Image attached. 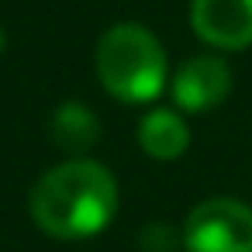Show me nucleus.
Masks as SVG:
<instances>
[{"mask_svg": "<svg viewBox=\"0 0 252 252\" xmlns=\"http://www.w3.org/2000/svg\"><path fill=\"white\" fill-rule=\"evenodd\" d=\"M138 145L149 159L173 162L190 149V125L176 107H152L138 121Z\"/></svg>", "mask_w": 252, "mask_h": 252, "instance_id": "423d86ee", "label": "nucleus"}, {"mask_svg": "<svg viewBox=\"0 0 252 252\" xmlns=\"http://www.w3.org/2000/svg\"><path fill=\"white\" fill-rule=\"evenodd\" d=\"M190 25L200 42L218 52H238L252 45V0H193Z\"/></svg>", "mask_w": 252, "mask_h": 252, "instance_id": "39448f33", "label": "nucleus"}, {"mask_svg": "<svg viewBox=\"0 0 252 252\" xmlns=\"http://www.w3.org/2000/svg\"><path fill=\"white\" fill-rule=\"evenodd\" d=\"M49 135H52L56 149H63L69 159L87 156L100 138V118L94 114V107H87L80 100H66L52 111Z\"/></svg>", "mask_w": 252, "mask_h": 252, "instance_id": "0eeeda50", "label": "nucleus"}, {"mask_svg": "<svg viewBox=\"0 0 252 252\" xmlns=\"http://www.w3.org/2000/svg\"><path fill=\"white\" fill-rule=\"evenodd\" d=\"M28 211L32 221L52 238H94L114 221L118 180L97 159H66L38 176L28 193Z\"/></svg>", "mask_w": 252, "mask_h": 252, "instance_id": "f257e3e1", "label": "nucleus"}, {"mask_svg": "<svg viewBox=\"0 0 252 252\" xmlns=\"http://www.w3.org/2000/svg\"><path fill=\"white\" fill-rule=\"evenodd\" d=\"M97 80L121 104H149L169 83V63L162 42L138 21L107 28L97 42Z\"/></svg>", "mask_w": 252, "mask_h": 252, "instance_id": "f03ea898", "label": "nucleus"}, {"mask_svg": "<svg viewBox=\"0 0 252 252\" xmlns=\"http://www.w3.org/2000/svg\"><path fill=\"white\" fill-rule=\"evenodd\" d=\"M187 252H252V207L235 197H207L183 221Z\"/></svg>", "mask_w": 252, "mask_h": 252, "instance_id": "7ed1b4c3", "label": "nucleus"}, {"mask_svg": "<svg viewBox=\"0 0 252 252\" xmlns=\"http://www.w3.org/2000/svg\"><path fill=\"white\" fill-rule=\"evenodd\" d=\"M4 49H7V32H4V25H0V56H4Z\"/></svg>", "mask_w": 252, "mask_h": 252, "instance_id": "1a4fd4ad", "label": "nucleus"}, {"mask_svg": "<svg viewBox=\"0 0 252 252\" xmlns=\"http://www.w3.org/2000/svg\"><path fill=\"white\" fill-rule=\"evenodd\" d=\"M138 245H142V252H180L183 231H176L169 221H149L138 231Z\"/></svg>", "mask_w": 252, "mask_h": 252, "instance_id": "6e6552de", "label": "nucleus"}, {"mask_svg": "<svg viewBox=\"0 0 252 252\" xmlns=\"http://www.w3.org/2000/svg\"><path fill=\"white\" fill-rule=\"evenodd\" d=\"M228 94H231V66L211 52L187 59L169 80V97L180 114H204L224 104Z\"/></svg>", "mask_w": 252, "mask_h": 252, "instance_id": "20e7f679", "label": "nucleus"}]
</instances>
